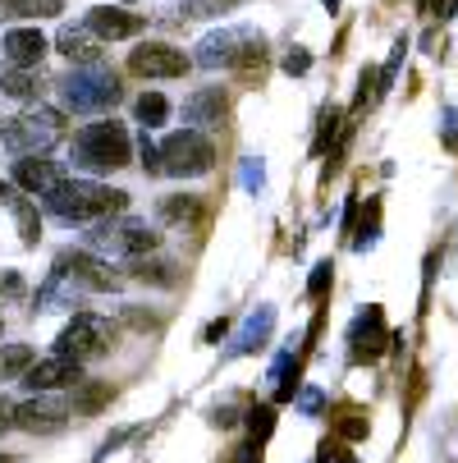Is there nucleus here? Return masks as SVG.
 Instances as JSON below:
<instances>
[{
  "instance_id": "393cba45",
  "label": "nucleus",
  "mask_w": 458,
  "mask_h": 463,
  "mask_svg": "<svg viewBox=\"0 0 458 463\" xmlns=\"http://www.w3.org/2000/svg\"><path fill=\"white\" fill-rule=\"evenodd\" d=\"M243 0H183V19H211V14H229Z\"/></svg>"
},
{
  "instance_id": "c9c22d12",
  "label": "nucleus",
  "mask_w": 458,
  "mask_h": 463,
  "mask_svg": "<svg viewBox=\"0 0 458 463\" xmlns=\"http://www.w3.org/2000/svg\"><path fill=\"white\" fill-rule=\"evenodd\" d=\"M312 70V55L303 51V46H294L289 55H285V74H307Z\"/></svg>"
},
{
  "instance_id": "1a4fd4ad",
  "label": "nucleus",
  "mask_w": 458,
  "mask_h": 463,
  "mask_svg": "<svg viewBox=\"0 0 458 463\" xmlns=\"http://www.w3.org/2000/svg\"><path fill=\"white\" fill-rule=\"evenodd\" d=\"M349 345H353V363H376L389 345V330H385V312L380 307H367L358 312L353 330H349Z\"/></svg>"
},
{
  "instance_id": "6e6552de",
  "label": "nucleus",
  "mask_w": 458,
  "mask_h": 463,
  "mask_svg": "<svg viewBox=\"0 0 458 463\" xmlns=\"http://www.w3.org/2000/svg\"><path fill=\"white\" fill-rule=\"evenodd\" d=\"M70 422V404L55 400V394H37L28 404H14V427L33 431V436H55Z\"/></svg>"
},
{
  "instance_id": "37998d69",
  "label": "nucleus",
  "mask_w": 458,
  "mask_h": 463,
  "mask_svg": "<svg viewBox=\"0 0 458 463\" xmlns=\"http://www.w3.org/2000/svg\"><path fill=\"white\" fill-rule=\"evenodd\" d=\"M0 203H14V184H5V179H0Z\"/></svg>"
},
{
  "instance_id": "c85d7f7f",
  "label": "nucleus",
  "mask_w": 458,
  "mask_h": 463,
  "mask_svg": "<svg viewBox=\"0 0 458 463\" xmlns=\"http://www.w3.org/2000/svg\"><path fill=\"white\" fill-rule=\"evenodd\" d=\"M335 431H340L344 440H362V436L371 431V422H367V413H362V409H344V413H340V422H335Z\"/></svg>"
},
{
  "instance_id": "2eb2a0df",
  "label": "nucleus",
  "mask_w": 458,
  "mask_h": 463,
  "mask_svg": "<svg viewBox=\"0 0 458 463\" xmlns=\"http://www.w3.org/2000/svg\"><path fill=\"white\" fill-rule=\"evenodd\" d=\"M55 46L70 55L74 64H101V42L92 37V33H83V28H60V37H55Z\"/></svg>"
},
{
  "instance_id": "f8f14e48",
  "label": "nucleus",
  "mask_w": 458,
  "mask_h": 463,
  "mask_svg": "<svg viewBox=\"0 0 458 463\" xmlns=\"http://www.w3.org/2000/svg\"><path fill=\"white\" fill-rule=\"evenodd\" d=\"M147 28L143 14H128V10H115V5H97L88 10V33L97 42H124V37H138Z\"/></svg>"
},
{
  "instance_id": "aec40b11",
  "label": "nucleus",
  "mask_w": 458,
  "mask_h": 463,
  "mask_svg": "<svg viewBox=\"0 0 458 463\" xmlns=\"http://www.w3.org/2000/svg\"><path fill=\"white\" fill-rule=\"evenodd\" d=\"M243 42V33H220V37H207L202 42V55L198 64H234V46Z\"/></svg>"
},
{
  "instance_id": "473e14b6",
  "label": "nucleus",
  "mask_w": 458,
  "mask_h": 463,
  "mask_svg": "<svg viewBox=\"0 0 458 463\" xmlns=\"http://www.w3.org/2000/svg\"><path fill=\"white\" fill-rule=\"evenodd\" d=\"M376 225H380V203L367 207V216H362V225H358V248H371V243H376Z\"/></svg>"
},
{
  "instance_id": "7c9ffc66",
  "label": "nucleus",
  "mask_w": 458,
  "mask_h": 463,
  "mask_svg": "<svg viewBox=\"0 0 458 463\" xmlns=\"http://www.w3.org/2000/svg\"><path fill=\"white\" fill-rule=\"evenodd\" d=\"M192 212H198V197H188V193H174V197H165V203H161V216L165 221H183Z\"/></svg>"
},
{
  "instance_id": "4be33fe9",
  "label": "nucleus",
  "mask_w": 458,
  "mask_h": 463,
  "mask_svg": "<svg viewBox=\"0 0 458 463\" xmlns=\"http://www.w3.org/2000/svg\"><path fill=\"white\" fill-rule=\"evenodd\" d=\"M134 276L138 280H147V285H174L179 280V267H174V261H138V267H134Z\"/></svg>"
},
{
  "instance_id": "dca6fc26",
  "label": "nucleus",
  "mask_w": 458,
  "mask_h": 463,
  "mask_svg": "<svg viewBox=\"0 0 458 463\" xmlns=\"http://www.w3.org/2000/svg\"><path fill=\"white\" fill-rule=\"evenodd\" d=\"M271 326H276V312H271V307L252 312V317L243 321V330H238V340H234L229 358H238V354H252V349H261V345H266V335H271Z\"/></svg>"
},
{
  "instance_id": "39448f33",
  "label": "nucleus",
  "mask_w": 458,
  "mask_h": 463,
  "mask_svg": "<svg viewBox=\"0 0 458 463\" xmlns=\"http://www.w3.org/2000/svg\"><path fill=\"white\" fill-rule=\"evenodd\" d=\"M110 340H115V330H110L106 317H97V312H79L70 326L60 330L55 354H60V358H74V363H88V358L106 354Z\"/></svg>"
},
{
  "instance_id": "72a5a7b5",
  "label": "nucleus",
  "mask_w": 458,
  "mask_h": 463,
  "mask_svg": "<svg viewBox=\"0 0 458 463\" xmlns=\"http://www.w3.org/2000/svg\"><path fill=\"white\" fill-rule=\"evenodd\" d=\"M331 276H335V267H331V261H321V267L312 271V280H307V294H312V298H325V289H331Z\"/></svg>"
},
{
  "instance_id": "bb28decb",
  "label": "nucleus",
  "mask_w": 458,
  "mask_h": 463,
  "mask_svg": "<svg viewBox=\"0 0 458 463\" xmlns=\"http://www.w3.org/2000/svg\"><path fill=\"white\" fill-rule=\"evenodd\" d=\"M248 431H252V440L261 445L271 431H276V409L271 404H257V409H248Z\"/></svg>"
},
{
  "instance_id": "4c0bfd02",
  "label": "nucleus",
  "mask_w": 458,
  "mask_h": 463,
  "mask_svg": "<svg viewBox=\"0 0 458 463\" xmlns=\"http://www.w3.org/2000/svg\"><path fill=\"white\" fill-rule=\"evenodd\" d=\"M138 147H143V170H147V175H161V152L147 143V134H143V143H138Z\"/></svg>"
},
{
  "instance_id": "f257e3e1",
  "label": "nucleus",
  "mask_w": 458,
  "mask_h": 463,
  "mask_svg": "<svg viewBox=\"0 0 458 463\" xmlns=\"http://www.w3.org/2000/svg\"><path fill=\"white\" fill-rule=\"evenodd\" d=\"M46 207L60 216V221H101V216H115L128 207V193L119 188H106L97 179H60L51 193H46Z\"/></svg>"
},
{
  "instance_id": "cd10ccee",
  "label": "nucleus",
  "mask_w": 458,
  "mask_h": 463,
  "mask_svg": "<svg viewBox=\"0 0 458 463\" xmlns=\"http://www.w3.org/2000/svg\"><path fill=\"white\" fill-rule=\"evenodd\" d=\"M60 10H64L60 0H10V14H23V19H51Z\"/></svg>"
},
{
  "instance_id": "a878e982",
  "label": "nucleus",
  "mask_w": 458,
  "mask_h": 463,
  "mask_svg": "<svg viewBox=\"0 0 458 463\" xmlns=\"http://www.w3.org/2000/svg\"><path fill=\"white\" fill-rule=\"evenodd\" d=\"M14 221H19V239L23 243H37V234H42V225H37V207L33 203H23V197H14Z\"/></svg>"
},
{
  "instance_id": "a18cd8bd",
  "label": "nucleus",
  "mask_w": 458,
  "mask_h": 463,
  "mask_svg": "<svg viewBox=\"0 0 458 463\" xmlns=\"http://www.w3.org/2000/svg\"><path fill=\"white\" fill-rule=\"evenodd\" d=\"M0 463H10V458H5V454H0Z\"/></svg>"
},
{
  "instance_id": "a19ab883",
  "label": "nucleus",
  "mask_w": 458,
  "mask_h": 463,
  "mask_svg": "<svg viewBox=\"0 0 458 463\" xmlns=\"http://www.w3.org/2000/svg\"><path fill=\"white\" fill-rule=\"evenodd\" d=\"M10 427H14V404L0 394V431H10Z\"/></svg>"
},
{
  "instance_id": "5701e85b",
  "label": "nucleus",
  "mask_w": 458,
  "mask_h": 463,
  "mask_svg": "<svg viewBox=\"0 0 458 463\" xmlns=\"http://www.w3.org/2000/svg\"><path fill=\"white\" fill-rule=\"evenodd\" d=\"M134 110H138V119L152 128V124H165V115H170V101H165L161 92H143Z\"/></svg>"
},
{
  "instance_id": "0eeeda50",
  "label": "nucleus",
  "mask_w": 458,
  "mask_h": 463,
  "mask_svg": "<svg viewBox=\"0 0 458 463\" xmlns=\"http://www.w3.org/2000/svg\"><path fill=\"white\" fill-rule=\"evenodd\" d=\"M188 64L192 60L183 51L165 46V42H143L134 55H128V70L143 74V79H179V74H188Z\"/></svg>"
},
{
  "instance_id": "4468645a",
  "label": "nucleus",
  "mask_w": 458,
  "mask_h": 463,
  "mask_svg": "<svg viewBox=\"0 0 458 463\" xmlns=\"http://www.w3.org/2000/svg\"><path fill=\"white\" fill-rule=\"evenodd\" d=\"M55 184H60V170H55V161H46V156H19V161H14V188L46 197Z\"/></svg>"
},
{
  "instance_id": "e433bc0d",
  "label": "nucleus",
  "mask_w": 458,
  "mask_h": 463,
  "mask_svg": "<svg viewBox=\"0 0 458 463\" xmlns=\"http://www.w3.org/2000/svg\"><path fill=\"white\" fill-rule=\"evenodd\" d=\"M23 294V276L19 271H0V298H19Z\"/></svg>"
},
{
  "instance_id": "9d476101",
  "label": "nucleus",
  "mask_w": 458,
  "mask_h": 463,
  "mask_svg": "<svg viewBox=\"0 0 458 463\" xmlns=\"http://www.w3.org/2000/svg\"><path fill=\"white\" fill-rule=\"evenodd\" d=\"M55 267H60L64 276H70L79 289H101V294H106V289H119V285H124V280L106 267V261H97L92 252H64V257L55 261Z\"/></svg>"
},
{
  "instance_id": "b1692460",
  "label": "nucleus",
  "mask_w": 458,
  "mask_h": 463,
  "mask_svg": "<svg viewBox=\"0 0 458 463\" xmlns=\"http://www.w3.org/2000/svg\"><path fill=\"white\" fill-rule=\"evenodd\" d=\"M276 381H280V390H276V400H294V390H298V363H294V354H280L276 358V372H271Z\"/></svg>"
},
{
  "instance_id": "423d86ee",
  "label": "nucleus",
  "mask_w": 458,
  "mask_h": 463,
  "mask_svg": "<svg viewBox=\"0 0 458 463\" xmlns=\"http://www.w3.org/2000/svg\"><path fill=\"white\" fill-rule=\"evenodd\" d=\"M60 88H64V106H74V110H106L119 101V83L101 64H88V70L70 74Z\"/></svg>"
},
{
  "instance_id": "412c9836",
  "label": "nucleus",
  "mask_w": 458,
  "mask_h": 463,
  "mask_svg": "<svg viewBox=\"0 0 458 463\" xmlns=\"http://www.w3.org/2000/svg\"><path fill=\"white\" fill-rule=\"evenodd\" d=\"M33 349L28 345H10V349H0V381H10V376H23L33 367Z\"/></svg>"
},
{
  "instance_id": "58836bf2",
  "label": "nucleus",
  "mask_w": 458,
  "mask_h": 463,
  "mask_svg": "<svg viewBox=\"0 0 458 463\" xmlns=\"http://www.w3.org/2000/svg\"><path fill=\"white\" fill-rule=\"evenodd\" d=\"M321 404H325V400H321V390H303V400H298L303 413H321Z\"/></svg>"
},
{
  "instance_id": "f3484780",
  "label": "nucleus",
  "mask_w": 458,
  "mask_h": 463,
  "mask_svg": "<svg viewBox=\"0 0 458 463\" xmlns=\"http://www.w3.org/2000/svg\"><path fill=\"white\" fill-rule=\"evenodd\" d=\"M183 119H188V124H220V119H225V97H220V88L192 92L188 106H183Z\"/></svg>"
},
{
  "instance_id": "6ab92c4d",
  "label": "nucleus",
  "mask_w": 458,
  "mask_h": 463,
  "mask_svg": "<svg viewBox=\"0 0 458 463\" xmlns=\"http://www.w3.org/2000/svg\"><path fill=\"white\" fill-rule=\"evenodd\" d=\"M156 234L147 230V225H119V252H128V257H147V252H156Z\"/></svg>"
},
{
  "instance_id": "20e7f679",
  "label": "nucleus",
  "mask_w": 458,
  "mask_h": 463,
  "mask_svg": "<svg viewBox=\"0 0 458 463\" xmlns=\"http://www.w3.org/2000/svg\"><path fill=\"white\" fill-rule=\"evenodd\" d=\"M60 134H64V115L51 110V106H37V110L10 119L5 134H0V143H5L14 156H37V152H46L51 143H60Z\"/></svg>"
},
{
  "instance_id": "2f4dec72",
  "label": "nucleus",
  "mask_w": 458,
  "mask_h": 463,
  "mask_svg": "<svg viewBox=\"0 0 458 463\" xmlns=\"http://www.w3.org/2000/svg\"><path fill=\"white\" fill-rule=\"evenodd\" d=\"M335 134H340V110L331 106V110H321V134H316V143H312V152L321 156V152H325V143H331Z\"/></svg>"
},
{
  "instance_id": "ea45409f",
  "label": "nucleus",
  "mask_w": 458,
  "mask_h": 463,
  "mask_svg": "<svg viewBox=\"0 0 458 463\" xmlns=\"http://www.w3.org/2000/svg\"><path fill=\"white\" fill-rule=\"evenodd\" d=\"M225 330H229V321L220 317V321H211V326L202 330V340H207V345H216V340H225Z\"/></svg>"
},
{
  "instance_id": "7ed1b4c3",
  "label": "nucleus",
  "mask_w": 458,
  "mask_h": 463,
  "mask_svg": "<svg viewBox=\"0 0 458 463\" xmlns=\"http://www.w3.org/2000/svg\"><path fill=\"white\" fill-rule=\"evenodd\" d=\"M156 152H161V175H174V179H198L216 165V147L202 128H179Z\"/></svg>"
},
{
  "instance_id": "f704fd0d",
  "label": "nucleus",
  "mask_w": 458,
  "mask_h": 463,
  "mask_svg": "<svg viewBox=\"0 0 458 463\" xmlns=\"http://www.w3.org/2000/svg\"><path fill=\"white\" fill-rule=\"evenodd\" d=\"M316 463H358V458H353V454H349V449H344L340 440H325V445H321V458H316Z\"/></svg>"
},
{
  "instance_id": "f03ea898",
  "label": "nucleus",
  "mask_w": 458,
  "mask_h": 463,
  "mask_svg": "<svg viewBox=\"0 0 458 463\" xmlns=\"http://www.w3.org/2000/svg\"><path fill=\"white\" fill-rule=\"evenodd\" d=\"M74 161L83 170H119V165H128V128L115 124V119H101V124L79 128Z\"/></svg>"
},
{
  "instance_id": "c03bdc74",
  "label": "nucleus",
  "mask_w": 458,
  "mask_h": 463,
  "mask_svg": "<svg viewBox=\"0 0 458 463\" xmlns=\"http://www.w3.org/2000/svg\"><path fill=\"white\" fill-rule=\"evenodd\" d=\"M0 19H10V0H0Z\"/></svg>"
},
{
  "instance_id": "ddd939ff",
  "label": "nucleus",
  "mask_w": 458,
  "mask_h": 463,
  "mask_svg": "<svg viewBox=\"0 0 458 463\" xmlns=\"http://www.w3.org/2000/svg\"><path fill=\"white\" fill-rule=\"evenodd\" d=\"M42 55H46V37L37 28H10L5 33V60L14 70H37Z\"/></svg>"
},
{
  "instance_id": "c756f323",
  "label": "nucleus",
  "mask_w": 458,
  "mask_h": 463,
  "mask_svg": "<svg viewBox=\"0 0 458 463\" xmlns=\"http://www.w3.org/2000/svg\"><path fill=\"white\" fill-rule=\"evenodd\" d=\"M101 404H110V385H79V394H74L79 413H97Z\"/></svg>"
},
{
  "instance_id": "a211bd4d",
  "label": "nucleus",
  "mask_w": 458,
  "mask_h": 463,
  "mask_svg": "<svg viewBox=\"0 0 458 463\" xmlns=\"http://www.w3.org/2000/svg\"><path fill=\"white\" fill-rule=\"evenodd\" d=\"M0 92L19 97V101H33V97H42V74L37 70H10L5 79H0Z\"/></svg>"
},
{
  "instance_id": "9b49d317",
  "label": "nucleus",
  "mask_w": 458,
  "mask_h": 463,
  "mask_svg": "<svg viewBox=\"0 0 458 463\" xmlns=\"http://www.w3.org/2000/svg\"><path fill=\"white\" fill-rule=\"evenodd\" d=\"M83 381V363H74V358H42V363H33L28 372H23V385L28 390H37V394H51V390H60V385H79Z\"/></svg>"
},
{
  "instance_id": "79ce46f5",
  "label": "nucleus",
  "mask_w": 458,
  "mask_h": 463,
  "mask_svg": "<svg viewBox=\"0 0 458 463\" xmlns=\"http://www.w3.org/2000/svg\"><path fill=\"white\" fill-rule=\"evenodd\" d=\"M243 184H248V188H261V165H257V161L243 165Z\"/></svg>"
}]
</instances>
